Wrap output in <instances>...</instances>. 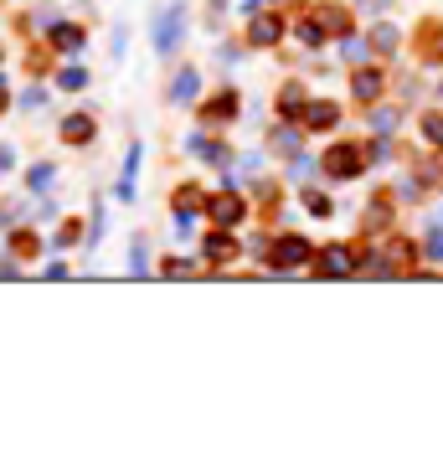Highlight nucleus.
<instances>
[{"instance_id":"18","label":"nucleus","mask_w":443,"mask_h":453,"mask_svg":"<svg viewBox=\"0 0 443 453\" xmlns=\"http://www.w3.org/2000/svg\"><path fill=\"white\" fill-rule=\"evenodd\" d=\"M304 206H309V217H330V201L320 191H304Z\"/></svg>"},{"instance_id":"20","label":"nucleus","mask_w":443,"mask_h":453,"mask_svg":"<svg viewBox=\"0 0 443 453\" xmlns=\"http://www.w3.org/2000/svg\"><path fill=\"white\" fill-rule=\"evenodd\" d=\"M232 109H238V98H232V93H222L212 109H206V118H222V114H232Z\"/></svg>"},{"instance_id":"1","label":"nucleus","mask_w":443,"mask_h":453,"mask_svg":"<svg viewBox=\"0 0 443 453\" xmlns=\"http://www.w3.org/2000/svg\"><path fill=\"white\" fill-rule=\"evenodd\" d=\"M180 26H186V6H165L160 16H155V47L176 52L180 47Z\"/></svg>"},{"instance_id":"11","label":"nucleus","mask_w":443,"mask_h":453,"mask_svg":"<svg viewBox=\"0 0 443 453\" xmlns=\"http://www.w3.org/2000/svg\"><path fill=\"white\" fill-rule=\"evenodd\" d=\"M304 118H309V129H325V124H335V118H341V109H335V103H309V109H304Z\"/></svg>"},{"instance_id":"21","label":"nucleus","mask_w":443,"mask_h":453,"mask_svg":"<svg viewBox=\"0 0 443 453\" xmlns=\"http://www.w3.org/2000/svg\"><path fill=\"white\" fill-rule=\"evenodd\" d=\"M299 109H304V93L289 88V93H283V114H299Z\"/></svg>"},{"instance_id":"13","label":"nucleus","mask_w":443,"mask_h":453,"mask_svg":"<svg viewBox=\"0 0 443 453\" xmlns=\"http://www.w3.org/2000/svg\"><path fill=\"white\" fill-rule=\"evenodd\" d=\"M134 170H139V144L129 150V160H124V176H119V196H134Z\"/></svg>"},{"instance_id":"15","label":"nucleus","mask_w":443,"mask_h":453,"mask_svg":"<svg viewBox=\"0 0 443 453\" xmlns=\"http://www.w3.org/2000/svg\"><path fill=\"white\" fill-rule=\"evenodd\" d=\"M397 26H376V52H397Z\"/></svg>"},{"instance_id":"6","label":"nucleus","mask_w":443,"mask_h":453,"mask_svg":"<svg viewBox=\"0 0 443 453\" xmlns=\"http://www.w3.org/2000/svg\"><path fill=\"white\" fill-rule=\"evenodd\" d=\"M212 217H217V227L242 222V201H238V196H217V201H212Z\"/></svg>"},{"instance_id":"5","label":"nucleus","mask_w":443,"mask_h":453,"mask_svg":"<svg viewBox=\"0 0 443 453\" xmlns=\"http://www.w3.org/2000/svg\"><path fill=\"white\" fill-rule=\"evenodd\" d=\"M279 36H283L279 16H253V42H258V47H273Z\"/></svg>"},{"instance_id":"17","label":"nucleus","mask_w":443,"mask_h":453,"mask_svg":"<svg viewBox=\"0 0 443 453\" xmlns=\"http://www.w3.org/2000/svg\"><path fill=\"white\" fill-rule=\"evenodd\" d=\"M423 139H428V144H443V118H438V114L423 118Z\"/></svg>"},{"instance_id":"25","label":"nucleus","mask_w":443,"mask_h":453,"mask_svg":"<svg viewBox=\"0 0 443 453\" xmlns=\"http://www.w3.org/2000/svg\"><path fill=\"white\" fill-rule=\"evenodd\" d=\"M10 247H16L21 258H31V252H36V237H16V243H10Z\"/></svg>"},{"instance_id":"8","label":"nucleus","mask_w":443,"mask_h":453,"mask_svg":"<svg viewBox=\"0 0 443 453\" xmlns=\"http://www.w3.org/2000/svg\"><path fill=\"white\" fill-rule=\"evenodd\" d=\"M62 139H72V144H88V139H93V118H88V114H72L68 124H62Z\"/></svg>"},{"instance_id":"9","label":"nucleus","mask_w":443,"mask_h":453,"mask_svg":"<svg viewBox=\"0 0 443 453\" xmlns=\"http://www.w3.org/2000/svg\"><path fill=\"white\" fill-rule=\"evenodd\" d=\"M232 252H238V243H232L227 232H212V237H206V258H212V263H227Z\"/></svg>"},{"instance_id":"23","label":"nucleus","mask_w":443,"mask_h":453,"mask_svg":"<svg viewBox=\"0 0 443 453\" xmlns=\"http://www.w3.org/2000/svg\"><path fill=\"white\" fill-rule=\"evenodd\" d=\"M31 185H36V191H47V185H52V165H36L31 170Z\"/></svg>"},{"instance_id":"16","label":"nucleus","mask_w":443,"mask_h":453,"mask_svg":"<svg viewBox=\"0 0 443 453\" xmlns=\"http://www.w3.org/2000/svg\"><path fill=\"white\" fill-rule=\"evenodd\" d=\"M88 77H83V68H62V77H57V88H68V93H77Z\"/></svg>"},{"instance_id":"14","label":"nucleus","mask_w":443,"mask_h":453,"mask_svg":"<svg viewBox=\"0 0 443 453\" xmlns=\"http://www.w3.org/2000/svg\"><path fill=\"white\" fill-rule=\"evenodd\" d=\"M299 42L320 47V42H325V26H320V21H299Z\"/></svg>"},{"instance_id":"24","label":"nucleus","mask_w":443,"mask_h":453,"mask_svg":"<svg viewBox=\"0 0 443 453\" xmlns=\"http://www.w3.org/2000/svg\"><path fill=\"white\" fill-rule=\"evenodd\" d=\"M428 258L443 263V232H438V227H433V237H428Z\"/></svg>"},{"instance_id":"2","label":"nucleus","mask_w":443,"mask_h":453,"mask_svg":"<svg viewBox=\"0 0 443 453\" xmlns=\"http://www.w3.org/2000/svg\"><path fill=\"white\" fill-rule=\"evenodd\" d=\"M325 170H330L335 181H350V176H361V165H366V160H361V150L356 144H335V150H325V160H320Z\"/></svg>"},{"instance_id":"7","label":"nucleus","mask_w":443,"mask_h":453,"mask_svg":"<svg viewBox=\"0 0 443 453\" xmlns=\"http://www.w3.org/2000/svg\"><path fill=\"white\" fill-rule=\"evenodd\" d=\"M52 47H57L62 57H72V52H83V31H77V26H57V31H52Z\"/></svg>"},{"instance_id":"26","label":"nucleus","mask_w":443,"mask_h":453,"mask_svg":"<svg viewBox=\"0 0 443 453\" xmlns=\"http://www.w3.org/2000/svg\"><path fill=\"white\" fill-rule=\"evenodd\" d=\"M0 88H6V83H0ZM0 103H6V93H0Z\"/></svg>"},{"instance_id":"22","label":"nucleus","mask_w":443,"mask_h":453,"mask_svg":"<svg viewBox=\"0 0 443 453\" xmlns=\"http://www.w3.org/2000/svg\"><path fill=\"white\" fill-rule=\"evenodd\" d=\"M279 150H289V155L299 150V129H279Z\"/></svg>"},{"instance_id":"3","label":"nucleus","mask_w":443,"mask_h":453,"mask_svg":"<svg viewBox=\"0 0 443 453\" xmlns=\"http://www.w3.org/2000/svg\"><path fill=\"white\" fill-rule=\"evenodd\" d=\"M320 273H330V278H345V273H356V258H350V247H320Z\"/></svg>"},{"instance_id":"12","label":"nucleus","mask_w":443,"mask_h":453,"mask_svg":"<svg viewBox=\"0 0 443 453\" xmlns=\"http://www.w3.org/2000/svg\"><path fill=\"white\" fill-rule=\"evenodd\" d=\"M376 93H382V72H371V68H366V72H356V98H366V103H371Z\"/></svg>"},{"instance_id":"4","label":"nucleus","mask_w":443,"mask_h":453,"mask_svg":"<svg viewBox=\"0 0 443 453\" xmlns=\"http://www.w3.org/2000/svg\"><path fill=\"white\" fill-rule=\"evenodd\" d=\"M273 252H279V268H299V263L309 258V243H304V237H279Z\"/></svg>"},{"instance_id":"19","label":"nucleus","mask_w":443,"mask_h":453,"mask_svg":"<svg viewBox=\"0 0 443 453\" xmlns=\"http://www.w3.org/2000/svg\"><path fill=\"white\" fill-rule=\"evenodd\" d=\"M341 57H345V62H366V42H356V36H350V42L341 47Z\"/></svg>"},{"instance_id":"10","label":"nucleus","mask_w":443,"mask_h":453,"mask_svg":"<svg viewBox=\"0 0 443 453\" xmlns=\"http://www.w3.org/2000/svg\"><path fill=\"white\" fill-rule=\"evenodd\" d=\"M196 88H201V83H196V72H191V68H186V72H176L171 103H191V98H196Z\"/></svg>"}]
</instances>
